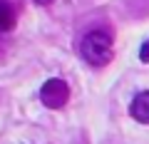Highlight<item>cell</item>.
I'll use <instances>...</instances> for the list:
<instances>
[{"label":"cell","mask_w":149,"mask_h":144,"mask_svg":"<svg viewBox=\"0 0 149 144\" xmlns=\"http://www.w3.org/2000/svg\"><path fill=\"white\" fill-rule=\"evenodd\" d=\"M80 55L87 65L92 67H104L112 62L114 57V42H112V35L104 30H90L85 32V38L80 42Z\"/></svg>","instance_id":"6da1fadb"},{"label":"cell","mask_w":149,"mask_h":144,"mask_svg":"<svg viewBox=\"0 0 149 144\" xmlns=\"http://www.w3.org/2000/svg\"><path fill=\"white\" fill-rule=\"evenodd\" d=\"M40 99H42V104L47 107V109H62V107L67 104V99H70L67 82L60 80V77L47 80L42 85V90H40Z\"/></svg>","instance_id":"7a4b0ae2"},{"label":"cell","mask_w":149,"mask_h":144,"mask_svg":"<svg viewBox=\"0 0 149 144\" xmlns=\"http://www.w3.org/2000/svg\"><path fill=\"white\" fill-rule=\"evenodd\" d=\"M129 114H132V119H137V122L149 124V90L147 92H139V95L132 99V104H129Z\"/></svg>","instance_id":"3957f363"},{"label":"cell","mask_w":149,"mask_h":144,"mask_svg":"<svg viewBox=\"0 0 149 144\" xmlns=\"http://www.w3.org/2000/svg\"><path fill=\"white\" fill-rule=\"evenodd\" d=\"M17 15H15V8L8 3V0H0V35H8V32L15 27Z\"/></svg>","instance_id":"277c9868"},{"label":"cell","mask_w":149,"mask_h":144,"mask_svg":"<svg viewBox=\"0 0 149 144\" xmlns=\"http://www.w3.org/2000/svg\"><path fill=\"white\" fill-rule=\"evenodd\" d=\"M139 60H142L144 65L149 62V40H144V45H142V50H139Z\"/></svg>","instance_id":"5b68a950"},{"label":"cell","mask_w":149,"mask_h":144,"mask_svg":"<svg viewBox=\"0 0 149 144\" xmlns=\"http://www.w3.org/2000/svg\"><path fill=\"white\" fill-rule=\"evenodd\" d=\"M35 3H37V5H52L55 0H35Z\"/></svg>","instance_id":"8992f818"}]
</instances>
